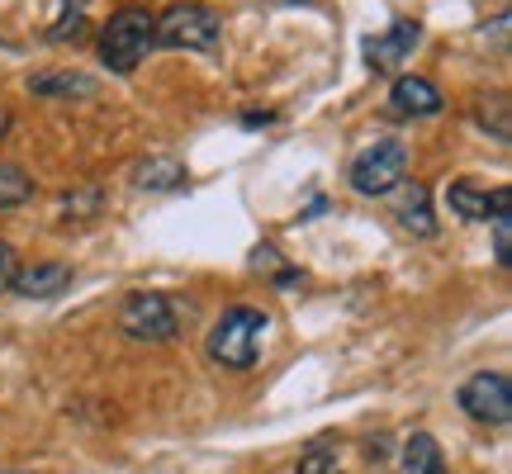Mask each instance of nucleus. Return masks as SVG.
Listing matches in <instances>:
<instances>
[{
	"label": "nucleus",
	"instance_id": "obj_1",
	"mask_svg": "<svg viewBox=\"0 0 512 474\" xmlns=\"http://www.w3.org/2000/svg\"><path fill=\"white\" fill-rule=\"evenodd\" d=\"M266 328H271V318L261 309H228L209 328V361H219L223 370H252L256 356H261V342H266Z\"/></svg>",
	"mask_w": 512,
	"mask_h": 474
},
{
	"label": "nucleus",
	"instance_id": "obj_2",
	"mask_svg": "<svg viewBox=\"0 0 512 474\" xmlns=\"http://www.w3.org/2000/svg\"><path fill=\"white\" fill-rule=\"evenodd\" d=\"M152 19L143 5H124V10H114L105 19V29H100V62L110 67V72L128 76L138 72V62H143L157 43H152Z\"/></svg>",
	"mask_w": 512,
	"mask_h": 474
},
{
	"label": "nucleus",
	"instance_id": "obj_3",
	"mask_svg": "<svg viewBox=\"0 0 512 474\" xmlns=\"http://www.w3.org/2000/svg\"><path fill=\"white\" fill-rule=\"evenodd\" d=\"M223 34V19L209 10V5H195V0H185V5H171L162 15L152 19V43L157 48H214Z\"/></svg>",
	"mask_w": 512,
	"mask_h": 474
},
{
	"label": "nucleus",
	"instance_id": "obj_4",
	"mask_svg": "<svg viewBox=\"0 0 512 474\" xmlns=\"http://www.w3.org/2000/svg\"><path fill=\"white\" fill-rule=\"evenodd\" d=\"M119 332L133 337V342H176L181 332V313L166 294H128L124 309H119Z\"/></svg>",
	"mask_w": 512,
	"mask_h": 474
},
{
	"label": "nucleus",
	"instance_id": "obj_5",
	"mask_svg": "<svg viewBox=\"0 0 512 474\" xmlns=\"http://www.w3.org/2000/svg\"><path fill=\"white\" fill-rule=\"evenodd\" d=\"M403 166H408V152H403L399 138H375L370 147L356 152L351 162V185L361 195H389L403 185Z\"/></svg>",
	"mask_w": 512,
	"mask_h": 474
},
{
	"label": "nucleus",
	"instance_id": "obj_6",
	"mask_svg": "<svg viewBox=\"0 0 512 474\" xmlns=\"http://www.w3.org/2000/svg\"><path fill=\"white\" fill-rule=\"evenodd\" d=\"M460 408L475 422H489V427H503L512 418V380L503 370H479L460 384Z\"/></svg>",
	"mask_w": 512,
	"mask_h": 474
},
{
	"label": "nucleus",
	"instance_id": "obj_7",
	"mask_svg": "<svg viewBox=\"0 0 512 474\" xmlns=\"http://www.w3.org/2000/svg\"><path fill=\"white\" fill-rule=\"evenodd\" d=\"M422 43V24L418 19H394L384 34H375V38H366V62L375 67V72H394L403 57L413 53Z\"/></svg>",
	"mask_w": 512,
	"mask_h": 474
},
{
	"label": "nucleus",
	"instance_id": "obj_8",
	"mask_svg": "<svg viewBox=\"0 0 512 474\" xmlns=\"http://www.w3.org/2000/svg\"><path fill=\"white\" fill-rule=\"evenodd\" d=\"M67 285H72V266H67V261H24L10 290H15L19 299H53V294H62Z\"/></svg>",
	"mask_w": 512,
	"mask_h": 474
},
{
	"label": "nucleus",
	"instance_id": "obj_9",
	"mask_svg": "<svg viewBox=\"0 0 512 474\" xmlns=\"http://www.w3.org/2000/svg\"><path fill=\"white\" fill-rule=\"evenodd\" d=\"M389 110L403 119H432V114H441V91L427 76H399L389 91Z\"/></svg>",
	"mask_w": 512,
	"mask_h": 474
},
{
	"label": "nucleus",
	"instance_id": "obj_10",
	"mask_svg": "<svg viewBox=\"0 0 512 474\" xmlns=\"http://www.w3.org/2000/svg\"><path fill=\"white\" fill-rule=\"evenodd\" d=\"M399 474H451L446 470V456H441L437 437L427 432H413V437L399 446Z\"/></svg>",
	"mask_w": 512,
	"mask_h": 474
},
{
	"label": "nucleus",
	"instance_id": "obj_11",
	"mask_svg": "<svg viewBox=\"0 0 512 474\" xmlns=\"http://www.w3.org/2000/svg\"><path fill=\"white\" fill-rule=\"evenodd\" d=\"M29 91L34 95H62V100H91L100 86L81 72H38V76H29Z\"/></svg>",
	"mask_w": 512,
	"mask_h": 474
},
{
	"label": "nucleus",
	"instance_id": "obj_12",
	"mask_svg": "<svg viewBox=\"0 0 512 474\" xmlns=\"http://www.w3.org/2000/svg\"><path fill=\"white\" fill-rule=\"evenodd\" d=\"M399 223L408 233L418 237H432L437 233V223H432V195H427V185H403V200H399Z\"/></svg>",
	"mask_w": 512,
	"mask_h": 474
},
{
	"label": "nucleus",
	"instance_id": "obj_13",
	"mask_svg": "<svg viewBox=\"0 0 512 474\" xmlns=\"http://www.w3.org/2000/svg\"><path fill=\"white\" fill-rule=\"evenodd\" d=\"M133 185L138 190H181L185 166L176 157H147V162L133 166Z\"/></svg>",
	"mask_w": 512,
	"mask_h": 474
},
{
	"label": "nucleus",
	"instance_id": "obj_14",
	"mask_svg": "<svg viewBox=\"0 0 512 474\" xmlns=\"http://www.w3.org/2000/svg\"><path fill=\"white\" fill-rule=\"evenodd\" d=\"M446 204H451V214H456V219H465V223L489 219V185L451 181V190H446Z\"/></svg>",
	"mask_w": 512,
	"mask_h": 474
},
{
	"label": "nucleus",
	"instance_id": "obj_15",
	"mask_svg": "<svg viewBox=\"0 0 512 474\" xmlns=\"http://www.w3.org/2000/svg\"><path fill=\"white\" fill-rule=\"evenodd\" d=\"M29 200H34V176L10 162H0V209H19Z\"/></svg>",
	"mask_w": 512,
	"mask_h": 474
},
{
	"label": "nucleus",
	"instance_id": "obj_16",
	"mask_svg": "<svg viewBox=\"0 0 512 474\" xmlns=\"http://www.w3.org/2000/svg\"><path fill=\"white\" fill-rule=\"evenodd\" d=\"M475 119L494 133L498 143H508V138H512V128H508V95H503V91L479 95V100H475Z\"/></svg>",
	"mask_w": 512,
	"mask_h": 474
},
{
	"label": "nucleus",
	"instance_id": "obj_17",
	"mask_svg": "<svg viewBox=\"0 0 512 474\" xmlns=\"http://www.w3.org/2000/svg\"><path fill=\"white\" fill-rule=\"evenodd\" d=\"M81 34H86V5L81 0H62V15L48 24V38L53 43H76Z\"/></svg>",
	"mask_w": 512,
	"mask_h": 474
},
{
	"label": "nucleus",
	"instance_id": "obj_18",
	"mask_svg": "<svg viewBox=\"0 0 512 474\" xmlns=\"http://www.w3.org/2000/svg\"><path fill=\"white\" fill-rule=\"evenodd\" d=\"M100 209V190L95 185H81V190H72V195H62V214L67 219H86V214H95Z\"/></svg>",
	"mask_w": 512,
	"mask_h": 474
},
{
	"label": "nucleus",
	"instance_id": "obj_19",
	"mask_svg": "<svg viewBox=\"0 0 512 474\" xmlns=\"http://www.w3.org/2000/svg\"><path fill=\"white\" fill-rule=\"evenodd\" d=\"M299 474H342V470H337L332 451H309V456L299 460Z\"/></svg>",
	"mask_w": 512,
	"mask_h": 474
},
{
	"label": "nucleus",
	"instance_id": "obj_20",
	"mask_svg": "<svg viewBox=\"0 0 512 474\" xmlns=\"http://www.w3.org/2000/svg\"><path fill=\"white\" fill-rule=\"evenodd\" d=\"M19 266H24V261H19V252L10 247V242H0V290H10V285H15Z\"/></svg>",
	"mask_w": 512,
	"mask_h": 474
},
{
	"label": "nucleus",
	"instance_id": "obj_21",
	"mask_svg": "<svg viewBox=\"0 0 512 474\" xmlns=\"http://www.w3.org/2000/svg\"><path fill=\"white\" fill-rule=\"evenodd\" d=\"M10 124H15V119H10V110H5V105H0V138H5V133H10Z\"/></svg>",
	"mask_w": 512,
	"mask_h": 474
},
{
	"label": "nucleus",
	"instance_id": "obj_22",
	"mask_svg": "<svg viewBox=\"0 0 512 474\" xmlns=\"http://www.w3.org/2000/svg\"><path fill=\"white\" fill-rule=\"evenodd\" d=\"M10 474H19V470H10Z\"/></svg>",
	"mask_w": 512,
	"mask_h": 474
}]
</instances>
